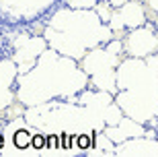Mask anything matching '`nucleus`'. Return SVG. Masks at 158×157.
Wrapping results in <instances>:
<instances>
[{
  "label": "nucleus",
  "instance_id": "4",
  "mask_svg": "<svg viewBox=\"0 0 158 157\" xmlns=\"http://www.w3.org/2000/svg\"><path fill=\"white\" fill-rule=\"evenodd\" d=\"M2 143H4V141H2V136H0V147H2Z\"/></svg>",
  "mask_w": 158,
  "mask_h": 157
},
{
  "label": "nucleus",
  "instance_id": "3",
  "mask_svg": "<svg viewBox=\"0 0 158 157\" xmlns=\"http://www.w3.org/2000/svg\"><path fill=\"white\" fill-rule=\"evenodd\" d=\"M88 145H90L88 136H86V134H80V136H78V147H80V149H86Z\"/></svg>",
  "mask_w": 158,
  "mask_h": 157
},
{
  "label": "nucleus",
  "instance_id": "2",
  "mask_svg": "<svg viewBox=\"0 0 158 157\" xmlns=\"http://www.w3.org/2000/svg\"><path fill=\"white\" fill-rule=\"evenodd\" d=\"M31 145H33L35 149H41V147L47 145V141H45L43 134H37V136H33V143H31Z\"/></svg>",
  "mask_w": 158,
  "mask_h": 157
},
{
  "label": "nucleus",
  "instance_id": "1",
  "mask_svg": "<svg viewBox=\"0 0 158 157\" xmlns=\"http://www.w3.org/2000/svg\"><path fill=\"white\" fill-rule=\"evenodd\" d=\"M14 145L17 147H27L29 145V134L27 132H17V136H14Z\"/></svg>",
  "mask_w": 158,
  "mask_h": 157
}]
</instances>
